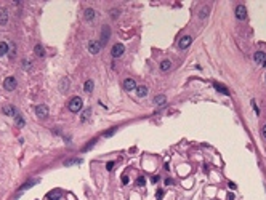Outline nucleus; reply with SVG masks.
I'll use <instances>...</instances> for the list:
<instances>
[{
  "instance_id": "1",
  "label": "nucleus",
  "mask_w": 266,
  "mask_h": 200,
  "mask_svg": "<svg viewBox=\"0 0 266 200\" xmlns=\"http://www.w3.org/2000/svg\"><path fill=\"white\" fill-rule=\"evenodd\" d=\"M82 106H83V103H82V98H79V96H74L72 99L69 101V104H67V107H69V111L71 112H80L82 111Z\"/></svg>"
},
{
  "instance_id": "2",
  "label": "nucleus",
  "mask_w": 266,
  "mask_h": 200,
  "mask_svg": "<svg viewBox=\"0 0 266 200\" xmlns=\"http://www.w3.org/2000/svg\"><path fill=\"white\" fill-rule=\"evenodd\" d=\"M18 85V82H16L15 77H6L5 80H3V88H5L6 91H13Z\"/></svg>"
},
{
  "instance_id": "3",
  "label": "nucleus",
  "mask_w": 266,
  "mask_h": 200,
  "mask_svg": "<svg viewBox=\"0 0 266 200\" xmlns=\"http://www.w3.org/2000/svg\"><path fill=\"white\" fill-rule=\"evenodd\" d=\"M2 112L5 115H8V117H16V115H18V109H16V106H13V104H6V106L2 107Z\"/></svg>"
},
{
  "instance_id": "4",
  "label": "nucleus",
  "mask_w": 266,
  "mask_h": 200,
  "mask_svg": "<svg viewBox=\"0 0 266 200\" xmlns=\"http://www.w3.org/2000/svg\"><path fill=\"white\" fill-rule=\"evenodd\" d=\"M109 37H111V29H109V26H103V27H101V40H100L101 46L108 43Z\"/></svg>"
},
{
  "instance_id": "5",
  "label": "nucleus",
  "mask_w": 266,
  "mask_h": 200,
  "mask_svg": "<svg viewBox=\"0 0 266 200\" xmlns=\"http://www.w3.org/2000/svg\"><path fill=\"white\" fill-rule=\"evenodd\" d=\"M236 19H239V21L247 19V8H245V5H237L236 6Z\"/></svg>"
},
{
  "instance_id": "6",
  "label": "nucleus",
  "mask_w": 266,
  "mask_h": 200,
  "mask_svg": "<svg viewBox=\"0 0 266 200\" xmlns=\"http://www.w3.org/2000/svg\"><path fill=\"white\" fill-rule=\"evenodd\" d=\"M124 51H125V46L122 45V43H115V45L112 46V50H111V55L114 58H120L122 55H124Z\"/></svg>"
},
{
  "instance_id": "7",
  "label": "nucleus",
  "mask_w": 266,
  "mask_h": 200,
  "mask_svg": "<svg viewBox=\"0 0 266 200\" xmlns=\"http://www.w3.org/2000/svg\"><path fill=\"white\" fill-rule=\"evenodd\" d=\"M35 114L39 118H47L48 117V107H47L45 104H39V106L35 107Z\"/></svg>"
},
{
  "instance_id": "8",
  "label": "nucleus",
  "mask_w": 266,
  "mask_h": 200,
  "mask_svg": "<svg viewBox=\"0 0 266 200\" xmlns=\"http://www.w3.org/2000/svg\"><path fill=\"white\" fill-rule=\"evenodd\" d=\"M100 50H101V43L100 42H95V40L88 42V51H90L91 55H98Z\"/></svg>"
},
{
  "instance_id": "9",
  "label": "nucleus",
  "mask_w": 266,
  "mask_h": 200,
  "mask_svg": "<svg viewBox=\"0 0 266 200\" xmlns=\"http://www.w3.org/2000/svg\"><path fill=\"white\" fill-rule=\"evenodd\" d=\"M192 43V39H191V35H185V37H181L180 39V42H178V46H180V50H186L187 46Z\"/></svg>"
},
{
  "instance_id": "10",
  "label": "nucleus",
  "mask_w": 266,
  "mask_h": 200,
  "mask_svg": "<svg viewBox=\"0 0 266 200\" xmlns=\"http://www.w3.org/2000/svg\"><path fill=\"white\" fill-rule=\"evenodd\" d=\"M83 18H85V21L91 23L95 18H96V11H95L93 8H85L83 10Z\"/></svg>"
},
{
  "instance_id": "11",
  "label": "nucleus",
  "mask_w": 266,
  "mask_h": 200,
  "mask_svg": "<svg viewBox=\"0 0 266 200\" xmlns=\"http://www.w3.org/2000/svg\"><path fill=\"white\" fill-rule=\"evenodd\" d=\"M136 82L133 79H125L124 80V90L125 91H133V90H136Z\"/></svg>"
},
{
  "instance_id": "12",
  "label": "nucleus",
  "mask_w": 266,
  "mask_h": 200,
  "mask_svg": "<svg viewBox=\"0 0 266 200\" xmlns=\"http://www.w3.org/2000/svg\"><path fill=\"white\" fill-rule=\"evenodd\" d=\"M253 61L257 64H265L266 63V53L265 51H257L253 55Z\"/></svg>"
},
{
  "instance_id": "13",
  "label": "nucleus",
  "mask_w": 266,
  "mask_h": 200,
  "mask_svg": "<svg viewBox=\"0 0 266 200\" xmlns=\"http://www.w3.org/2000/svg\"><path fill=\"white\" fill-rule=\"evenodd\" d=\"M148 93H149V88L146 85H138V87H136V96H138V98L148 96Z\"/></svg>"
},
{
  "instance_id": "14",
  "label": "nucleus",
  "mask_w": 266,
  "mask_h": 200,
  "mask_svg": "<svg viewBox=\"0 0 266 200\" xmlns=\"http://www.w3.org/2000/svg\"><path fill=\"white\" fill-rule=\"evenodd\" d=\"M34 53H35L39 58H45V48H43L40 43H37V45L34 46Z\"/></svg>"
},
{
  "instance_id": "15",
  "label": "nucleus",
  "mask_w": 266,
  "mask_h": 200,
  "mask_svg": "<svg viewBox=\"0 0 266 200\" xmlns=\"http://www.w3.org/2000/svg\"><path fill=\"white\" fill-rule=\"evenodd\" d=\"M170 69H172V61L163 59L162 63H160V70H162V72H168Z\"/></svg>"
},
{
  "instance_id": "16",
  "label": "nucleus",
  "mask_w": 266,
  "mask_h": 200,
  "mask_svg": "<svg viewBox=\"0 0 266 200\" xmlns=\"http://www.w3.org/2000/svg\"><path fill=\"white\" fill-rule=\"evenodd\" d=\"M69 87H71V82L67 79H61V82H59V90L63 91V93H66L67 90H69Z\"/></svg>"
},
{
  "instance_id": "17",
  "label": "nucleus",
  "mask_w": 266,
  "mask_h": 200,
  "mask_svg": "<svg viewBox=\"0 0 266 200\" xmlns=\"http://www.w3.org/2000/svg\"><path fill=\"white\" fill-rule=\"evenodd\" d=\"M90 115H91V109H83V111H82V114H80V122H82V123L88 122Z\"/></svg>"
},
{
  "instance_id": "18",
  "label": "nucleus",
  "mask_w": 266,
  "mask_h": 200,
  "mask_svg": "<svg viewBox=\"0 0 266 200\" xmlns=\"http://www.w3.org/2000/svg\"><path fill=\"white\" fill-rule=\"evenodd\" d=\"M209 13H210V6H209V5H205L202 10H200V13H199V19L205 21V19H207V16H209Z\"/></svg>"
},
{
  "instance_id": "19",
  "label": "nucleus",
  "mask_w": 266,
  "mask_h": 200,
  "mask_svg": "<svg viewBox=\"0 0 266 200\" xmlns=\"http://www.w3.org/2000/svg\"><path fill=\"white\" fill-rule=\"evenodd\" d=\"M15 123H16V127H19V128H23L26 125V122H24V117H23V115H16L15 117Z\"/></svg>"
},
{
  "instance_id": "20",
  "label": "nucleus",
  "mask_w": 266,
  "mask_h": 200,
  "mask_svg": "<svg viewBox=\"0 0 266 200\" xmlns=\"http://www.w3.org/2000/svg\"><path fill=\"white\" fill-rule=\"evenodd\" d=\"M165 99H167L165 94H157V96L154 98V104H156V106H160V104L165 103Z\"/></svg>"
},
{
  "instance_id": "21",
  "label": "nucleus",
  "mask_w": 266,
  "mask_h": 200,
  "mask_svg": "<svg viewBox=\"0 0 266 200\" xmlns=\"http://www.w3.org/2000/svg\"><path fill=\"white\" fill-rule=\"evenodd\" d=\"M8 43L6 42H0V56H3V55H6L8 53Z\"/></svg>"
},
{
  "instance_id": "22",
  "label": "nucleus",
  "mask_w": 266,
  "mask_h": 200,
  "mask_svg": "<svg viewBox=\"0 0 266 200\" xmlns=\"http://www.w3.org/2000/svg\"><path fill=\"white\" fill-rule=\"evenodd\" d=\"M8 23V15L5 11H0V26H5Z\"/></svg>"
},
{
  "instance_id": "23",
  "label": "nucleus",
  "mask_w": 266,
  "mask_h": 200,
  "mask_svg": "<svg viewBox=\"0 0 266 200\" xmlns=\"http://www.w3.org/2000/svg\"><path fill=\"white\" fill-rule=\"evenodd\" d=\"M213 87L216 88V90L220 91V93H223V94H226V96H229V91H228V90H226V88H224V87H221L220 83H213Z\"/></svg>"
},
{
  "instance_id": "24",
  "label": "nucleus",
  "mask_w": 266,
  "mask_h": 200,
  "mask_svg": "<svg viewBox=\"0 0 266 200\" xmlns=\"http://www.w3.org/2000/svg\"><path fill=\"white\" fill-rule=\"evenodd\" d=\"M83 90L87 91V93H91V90H93V82H91V80H87L85 85H83Z\"/></svg>"
},
{
  "instance_id": "25",
  "label": "nucleus",
  "mask_w": 266,
  "mask_h": 200,
  "mask_svg": "<svg viewBox=\"0 0 266 200\" xmlns=\"http://www.w3.org/2000/svg\"><path fill=\"white\" fill-rule=\"evenodd\" d=\"M146 184V179H144V176H139L138 179H136V186H139V187H141V186H144Z\"/></svg>"
},
{
  "instance_id": "26",
  "label": "nucleus",
  "mask_w": 266,
  "mask_h": 200,
  "mask_svg": "<svg viewBox=\"0 0 266 200\" xmlns=\"http://www.w3.org/2000/svg\"><path fill=\"white\" fill-rule=\"evenodd\" d=\"M114 131H115V128H111V130H109V131H106V133H104V136H106V138L112 136V133H114Z\"/></svg>"
},
{
  "instance_id": "27",
  "label": "nucleus",
  "mask_w": 266,
  "mask_h": 200,
  "mask_svg": "<svg viewBox=\"0 0 266 200\" xmlns=\"http://www.w3.org/2000/svg\"><path fill=\"white\" fill-rule=\"evenodd\" d=\"M112 168H114V162H109V163H106V170L111 171Z\"/></svg>"
},
{
  "instance_id": "28",
  "label": "nucleus",
  "mask_w": 266,
  "mask_h": 200,
  "mask_svg": "<svg viewBox=\"0 0 266 200\" xmlns=\"http://www.w3.org/2000/svg\"><path fill=\"white\" fill-rule=\"evenodd\" d=\"M252 106H253V109H255V114H257V115L260 114V109L257 107V104H255V101H253V99H252Z\"/></svg>"
},
{
  "instance_id": "29",
  "label": "nucleus",
  "mask_w": 266,
  "mask_h": 200,
  "mask_svg": "<svg viewBox=\"0 0 266 200\" xmlns=\"http://www.w3.org/2000/svg\"><path fill=\"white\" fill-rule=\"evenodd\" d=\"M156 195H157V200H160V199H162V195H163V191H162V189H159Z\"/></svg>"
},
{
  "instance_id": "30",
  "label": "nucleus",
  "mask_w": 266,
  "mask_h": 200,
  "mask_svg": "<svg viewBox=\"0 0 266 200\" xmlns=\"http://www.w3.org/2000/svg\"><path fill=\"white\" fill-rule=\"evenodd\" d=\"M261 135H263V138L266 139V125H263V128H261Z\"/></svg>"
},
{
  "instance_id": "31",
  "label": "nucleus",
  "mask_w": 266,
  "mask_h": 200,
  "mask_svg": "<svg viewBox=\"0 0 266 200\" xmlns=\"http://www.w3.org/2000/svg\"><path fill=\"white\" fill-rule=\"evenodd\" d=\"M128 181H130L128 176H124V178H122V182H124V184H128Z\"/></svg>"
},
{
  "instance_id": "32",
  "label": "nucleus",
  "mask_w": 266,
  "mask_h": 200,
  "mask_svg": "<svg viewBox=\"0 0 266 200\" xmlns=\"http://www.w3.org/2000/svg\"><path fill=\"white\" fill-rule=\"evenodd\" d=\"M50 200H59V194L58 195H50Z\"/></svg>"
},
{
  "instance_id": "33",
  "label": "nucleus",
  "mask_w": 266,
  "mask_h": 200,
  "mask_svg": "<svg viewBox=\"0 0 266 200\" xmlns=\"http://www.w3.org/2000/svg\"><path fill=\"white\" fill-rule=\"evenodd\" d=\"M151 181H152V182H157V181H159V178H157V176H152V178H151Z\"/></svg>"
},
{
  "instance_id": "34",
  "label": "nucleus",
  "mask_w": 266,
  "mask_h": 200,
  "mask_svg": "<svg viewBox=\"0 0 266 200\" xmlns=\"http://www.w3.org/2000/svg\"><path fill=\"white\" fill-rule=\"evenodd\" d=\"M263 66H265V67H266V63H265V64H263Z\"/></svg>"
}]
</instances>
